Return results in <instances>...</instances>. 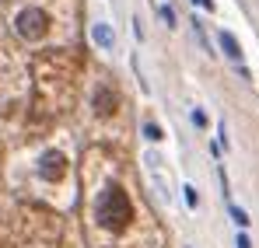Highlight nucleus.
<instances>
[{
    "label": "nucleus",
    "mask_w": 259,
    "mask_h": 248,
    "mask_svg": "<svg viewBox=\"0 0 259 248\" xmlns=\"http://www.w3.org/2000/svg\"><path fill=\"white\" fill-rule=\"evenodd\" d=\"M95 217L105 224V227H123L130 217H133V207H130V200H126V192L119 189V185H109L105 189V196L98 200V210H95Z\"/></svg>",
    "instance_id": "nucleus-1"
},
{
    "label": "nucleus",
    "mask_w": 259,
    "mask_h": 248,
    "mask_svg": "<svg viewBox=\"0 0 259 248\" xmlns=\"http://www.w3.org/2000/svg\"><path fill=\"white\" fill-rule=\"evenodd\" d=\"M46 21H49V18H46L42 11H35V7H32V11H21V14H18V35H21V39H39L46 32Z\"/></svg>",
    "instance_id": "nucleus-2"
},
{
    "label": "nucleus",
    "mask_w": 259,
    "mask_h": 248,
    "mask_svg": "<svg viewBox=\"0 0 259 248\" xmlns=\"http://www.w3.org/2000/svg\"><path fill=\"white\" fill-rule=\"evenodd\" d=\"M144 165H147V175L154 178L158 192H161V196H172V192H168V185H165V178H161V158H158L154 151H147V154H144Z\"/></svg>",
    "instance_id": "nucleus-3"
},
{
    "label": "nucleus",
    "mask_w": 259,
    "mask_h": 248,
    "mask_svg": "<svg viewBox=\"0 0 259 248\" xmlns=\"http://www.w3.org/2000/svg\"><path fill=\"white\" fill-rule=\"evenodd\" d=\"M91 39H95L98 49H112V45H116V32H112L105 21H95V25H91Z\"/></svg>",
    "instance_id": "nucleus-4"
},
{
    "label": "nucleus",
    "mask_w": 259,
    "mask_h": 248,
    "mask_svg": "<svg viewBox=\"0 0 259 248\" xmlns=\"http://www.w3.org/2000/svg\"><path fill=\"white\" fill-rule=\"evenodd\" d=\"M39 175H42V178H60V175H63V158L49 151V154L42 158V168H39Z\"/></svg>",
    "instance_id": "nucleus-5"
},
{
    "label": "nucleus",
    "mask_w": 259,
    "mask_h": 248,
    "mask_svg": "<svg viewBox=\"0 0 259 248\" xmlns=\"http://www.w3.org/2000/svg\"><path fill=\"white\" fill-rule=\"evenodd\" d=\"M221 49H224V56H228V60L242 63V45H238V39H235L231 32H221Z\"/></svg>",
    "instance_id": "nucleus-6"
},
{
    "label": "nucleus",
    "mask_w": 259,
    "mask_h": 248,
    "mask_svg": "<svg viewBox=\"0 0 259 248\" xmlns=\"http://www.w3.org/2000/svg\"><path fill=\"white\" fill-rule=\"evenodd\" d=\"M95 109H98V116H112V112H116V98L109 94V87H98V94H95Z\"/></svg>",
    "instance_id": "nucleus-7"
},
{
    "label": "nucleus",
    "mask_w": 259,
    "mask_h": 248,
    "mask_svg": "<svg viewBox=\"0 0 259 248\" xmlns=\"http://www.w3.org/2000/svg\"><path fill=\"white\" fill-rule=\"evenodd\" d=\"M231 220H235L238 227H249V224H252V220H249V213H245L242 207H231Z\"/></svg>",
    "instance_id": "nucleus-8"
},
{
    "label": "nucleus",
    "mask_w": 259,
    "mask_h": 248,
    "mask_svg": "<svg viewBox=\"0 0 259 248\" xmlns=\"http://www.w3.org/2000/svg\"><path fill=\"white\" fill-rule=\"evenodd\" d=\"M144 136H147L151 143H158V140H161V129H158L154 123H144Z\"/></svg>",
    "instance_id": "nucleus-9"
},
{
    "label": "nucleus",
    "mask_w": 259,
    "mask_h": 248,
    "mask_svg": "<svg viewBox=\"0 0 259 248\" xmlns=\"http://www.w3.org/2000/svg\"><path fill=\"white\" fill-rule=\"evenodd\" d=\"M182 192H186V207H200V196H196V189H193V185H186Z\"/></svg>",
    "instance_id": "nucleus-10"
},
{
    "label": "nucleus",
    "mask_w": 259,
    "mask_h": 248,
    "mask_svg": "<svg viewBox=\"0 0 259 248\" xmlns=\"http://www.w3.org/2000/svg\"><path fill=\"white\" fill-rule=\"evenodd\" d=\"M161 18H165V21L172 25V21H175V11H172V7H161Z\"/></svg>",
    "instance_id": "nucleus-11"
},
{
    "label": "nucleus",
    "mask_w": 259,
    "mask_h": 248,
    "mask_svg": "<svg viewBox=\"0 0 259 248\" xmlns=\"http://www.w3.org/2000/svg\"><path fill=\"white\" fill-rule=\"evenodd\" d=\"M235 248H252V241H249L245 234H238V241H235Z\"/></svg>",
    "instance_id": "nucleus-12"
},
{
    "label": "nucleus",
    "mask_w": 259,
    "mask_h": 248,
    "mask_svg": "<svg viewBox=\"0 0 259 248\" xmlns=\"http://www.w3.org/2000/svg\"><path fill=\"white\" fill-rule=\"evenodd\" d=\"M193 4H200L203 11H214V0H193Z\"/></svg>",
    "instance_id": "nucleus-13"
}]
</instances>
